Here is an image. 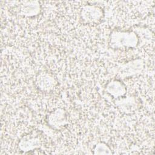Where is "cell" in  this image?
Wrapping results in <instances>:
<instances>
[{
    "mask_svg": "<svg viewBox=\"0 0 155 155\" xmlns=\"http://www.w3.org/2000/svg\"><path fill=\"white\" fill-rule=\"evenodd\" d=\"M104 16L103 8L95 4H85L81 7L79 11V20L84 24H97L102 21Z\"/></svg>",
    "mask_w": 155,
    "mask_h": 155,
    "instance_id": "2",
    "label": "cell"
},
{
    "mask_svg": "<svg viewBox=\"0 0 155 155\" xmlns=\"http://www.w3.org/2000/svg\"><path fill=\"white\" fill-rule=\"evenodd\" d=\"M93 154H112L110 146L104 142H99L96 143L93 148Z\"/></svg>",
    "mask_w": 155,
    "mask_h": 155,
    "instance_id": "10",
    "label": "cell"
},
{
    "mask_svg": "<svg viewBox=\"0 0 155 155\" xmlns=\"http://www.w3.org/2000/svg\"><path fill=\"white\" fill-rule=\"evenodd\" d=\"M143 67V61L139 58L120 63L116 68V78L123 80L125 78L136 75L142 72Z\"/></svg>",
    "mask_w": 155,
    "mask_h": 155,
    "instance_id": "3",
    "label": "cell"
},
{
    "mask_svg": "<svg viewBox=\"0 0 155 155\" xmlns=\"http://www.w3.org/2000/svg\"><path fill=\"white\" fill-rule=\"evenodd\" d=\"M42 145V138L37 133H28L23 136L19 140L18 148L24 154L30 153L40 149Z\"/></svg>",
    "mask_w": 155,
    "mask_h": 155,
    "instance_id": "5",
    "label": "cell"
},
{
    "mask_svg": "<svg viewBox=\"0 0 155 155\" xmlns=\"http://www.w3.org/2000/svg\"><path fill=\"white\" fill-rule=\"evenodd\" d=\"M114 103L121 113L128 115L134 114L140 107V101L134 95H125L114 99Z\"/></svg>",
    "mask_w": 155,
    "mask_h": 155,
    "instance_id": "6",
    "label": "cell"
},
{
    "mask_svg": "<svg viewBox=\"0 0 155 155\" xmlns=\"http://www.w3.org/2000/svg\"><path fill=\"white\" fill-rule=\"evenodd\" d=\"M104 91L113 99H116L125 96L127 88L122 80L113 78L106 84Z\"/></svg>",
    "mask_w": 155,
    "mask_h": 155,
    "instance_id": "9",
    "label": "cell"
},
{
    "mask_svg": "<svg viewBox=\"0 0 155 155\" xmlns=\"http://www.w3.org/2000/svg\"><path fill=\"white\" fill-rule=\"evenodd\" d=\"M45 122L49 127L56 131L64 129L68 124L66 110L63 108H56L46 116Z\"/></svg>",
    "mask_w": 155,
    "mask_h": 155,
    "instance_id": "4",
    "label": "cell"
},
{
    "mask_svg": "<svg viewBox=\"0 0 155 155\" xmlns=\"http://www.w3.org/2000/svg\"><path fill=\"white\" fill-rule=\"evenodd\" d=\"M35 84L37 89L44 93H49L54 90L57 81L53 74L47 71H41L36 76Z\"/></svg>",
    "mask_w": 155,
    "mask_h": 155,
    "instance_id": "7",
    "label": "cell"
},
{
    "mask_svg": "<svg viewBox=\"0 0 155 155\" xmlns=\"http://www.w3.org/2000/svg\"><path fill=\"white\" fill-rule=\"evenodd\" d=\"M42 12V5L39 1H23L17 7L18 15L25 18H34Z\"/></svg>",
    "mask_w": 155,
    "mask_h": 155,
    "instance_id": "8",
    "label": "cell"
},
{
    "mask_svg": "<svg viewBox=\"0 0 155 155\" xmlns=\"http://www.w3.org/2000/svg\"><path fill=\"white\" fill-rule=\"evenodd\" d=\"M140 43L138 35L133 29H113L109 35V47L116 50L134 48Z\"/></svg>",
    "mask_w": 155,
    "mask_h": 155,
    "instance_id": "1",
    "label": "cell"
}]
</instances>
